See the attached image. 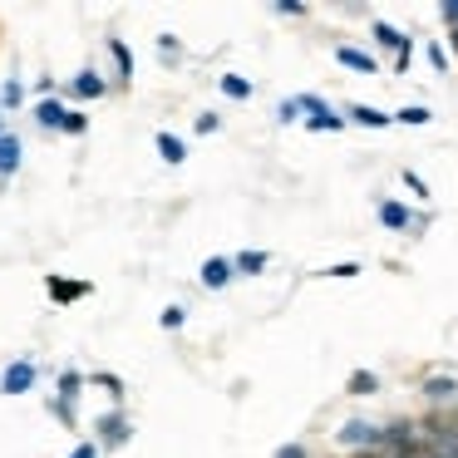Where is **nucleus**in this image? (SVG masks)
Instances as JSON below:
<instances>
[{
    "instance_id": "f257e3e1",
    "label": "nucleus",
    "mask_w": 458,
    "mask_h": 458,
    "mask_svg": "<svg viewBox=\"0 0 458 458\" xmlns=\"http://www.w3.org/2000/svg\"><path fill=\"white\" fill-rule=\"evenodd\" d=\"M379 434H385V424L379 419H340L335 434H330V444L340 448V454H379Z\"/></svg>"
},
{
    "instance_id": "f03ea898",
    "label": "nucleus",
    "mask_w": 458,
    "mask_h": 458,
    "mask_svg": "<svg viewBox=\"0 0 458 458\" xmlns=\"http://www.w3.org/2000/svg\"><path fill=\"white\" fill-rule=\"evenodd\" d=\"M419 399H424L434 414L458 409V375H424V379H419Z\"/></svg>"
},
{
    "instance_id": "7ed1b4c3",
    "label": "nucleus",
    "mask_w": 458,
    "mask_h": 458,
    "mask_svg": "<svg viewBox=\"0 0 458 458\" xmlns=\"http://www.w3.org/2000/svg\"><path fill=\"white\" fill-rule=\"evenodd\" d=\"M369 40H375L379 45V50H389V55H414V35H409V30H399V25H389V21H379V15H375V21H369Z\"/></svg>"
},
{
    "instance_id": "20e7f679",
    "label": "nucleus",
    "mask_w": 458,
    "mask_h": 458,
    "mask_svg": "<svg viewBox=\"0 0 458 458\" xmlns=\"http://www.w3.org/2000/svg\"><path fill=\"white\" fill-rule=\"evenodd\" d=\"M35 389V360H11L0 369V394H30Z\"/></svg>"
},
{
    "instance_id": "39448f33",
    "label": "nucleus",
    "mask_w": 458,
    "mask_h": 458,
    "mask_svg": "<svg viewBox=\"0 0 458 458\" xmlns=\"http://www.w3.org/2000/svg\"><path fill=\"white\" fill-rule=\"evenodd\" d=\"M94 434H99V448H123V444H129V434H133V424H129L123 409H114V414H104L99 424H94Z\"/></svg>"
},
{
    "instance_id": "423d86ee",
    "label": "nucleus",
    "mask_w": 458,
    "mask_h": 458,
    "mask_svg": "<svg viewBox=\"0 0 458 458\" xmlns=\"http://www.w3.org/2000/svg\"><path fill=\"white\" fill-rule=\"evenodd\" d=\"M345 119L355 123V129H369V133H385V129H394V114L375 109V104H345Z\"/></svg>"
},
{
    "instance_id": "0eeeda50",
    "label": "nucleus",
    "mask_w": 458,
    "mask_h": 458,
    "mask_svg": "<svg viewBox=\"0 0 458 458\" xmlns=\"http://www.w3.org/2000/svg\"><path fill=\"white\" fill-rule=\"evenodd\" d=\"M375 217H379V227H389V232H409V227H414V208H404L399 198H379L375 202Z\"/></svg>"
},
{
    "instance_id": "6e6552de",
    "label": "nucleus",
    "mask_w": 458,
    "mask_h": 458,
    "mask_svg": "<svg viewBox=\"0 0 458 458\" xmlns=\"http://www.w3.org/2000/svg\"><path fill=\"white\" fill-rule=\"evenodd\" d=\"M198 281H202V291H222V286L237 281V267H232V257H208L198 271Z\"/></svg>"
},
{
    "instance_id": "1a4fd4ad",
    "label": "nucleus",
    "mask_w": 458,
    "mask_h": 458,
    "mask_svg": "<svg viewBox=\"0 0 458 458\" xmlns=\"http://www.w3.org/2000/svg\"><path fill=\"white\" fill-rule=\"evenodd\" d=\"M335 64H345V70H355V74H379V60L369 50H360V45H335Z\"/></svg>"
},
{
    "instance_id": "9d476101",
    "label": "nucleus",
    "mask_w": 458,
    "mask_h": 458,
    "mask_svg": "<svg viewBox=\"0 0 458 458\" xmlns=\"http://www.w3.org/2000/svg\"><path fill=\"white\" fill-rule=\"evenodd\" d=\"M70 94H74V99H104V94H109V84H104L99 70H80L70 80Z\"/></svg>"
},
{
    "instance_id": "9b49d317",
    "label": "nucleus",
    "mask_w": 458,
    "mask_h": 458,
    "mask_svg": "<svg viewBox=\"0 0 458 458\" xmlns=\"http://www.w3.org/2000/svg\"><path fill=\"white\" fill-rule=\"evenodd\" d=\"M45 291H50L55 306H70V301L89 296V281H60V276H50V281H45Z\"/></svg>"
},
{
    "instance_id": "f8f14e48",
    "label": "nucleus",
    "mask_w": 458,
    "mask_h": 458,
    "mask_svg": "<svg viewBox=\"0 0 458 458\" xmlns=\"http://www.w3.org/2000/svg\"><path fill=\"white\" fill-rule=\"evenodd\" d=\"M385 389V379L375 375V369H355V375L345 379V394L350 399H369V394H379Z\"/></svg>"
},
{
    "instance_id": "ddd939ff",
    "label": "nucleus",
    "mask_w": 458,
    "mask_h": 458,
    "mask_svg": "<svg viewBox=\"0 0 458 458\" xmlns=\"http://www.w3.org/2000/svg\"><path fill=\"white\" fill-rule=\"evenodd\" d=\"M64 119H70L64 99H40L35 104V123H40V129H64Z\"/></svg>"
},
{
    "instance_id": "4468645a",
    "label": "nucleus",
    "mask_w": 458,
    "mask_h": 458,
    "mask_svg": "<svg viewBox=\"0 0 458 458\" xmlns=\"http://www.w3.org/2000/svg\"><path fill=\"white\" fill-rule=\"evenodd\" d=\"M232 267H237V276H261V271L271 267V257L261 247H247V251H237V257H232Z\"/></svg>"
},
{
    "instance_id": "2eb2a0df",
    "label": "nucleus",
    "mask_w": 458,
    "mask_h": 458,
    "mask_svg": "<svg viewBox=\"0 0 458 458\" xmlns=\"http://www.w3.org/2000/svg\"><path fill=\"white\" fill-rule=\"evenodd\" d=\"M296 109H301V123H320V119H330V104L320 99V94H296Z\"/></svg>"
},
{
    "instance_id": "dca6fc26",
    "label": "nucleus",
    "mask_w": 458,
    "mask_h": 458,
    "mask_svg": "<svg viewBox=\"0 0 458 458\" xmlns=\"http://www.w3.org/2000/svg\"><path fill=\"white\" fill-rule=\"evenodd\" d=\"M153 143H158V158H163V163H173V168H178V163L188 158V143H182L178 133H168V129H163Z\"/></svg>"
},
{
    "instance_id": "f3484780",
    "label": "nucleus",
    "mask_w": 458,
    "mask_h": 458,
    "mask_svg": "<svg viewBox=\"0 0 458 458\" xmlns=\"http://www.w3.org/2000/svg\"><path fill=\"white\" fill-rule=\"evenodd\" d=\"M217 89L227 94V99H237V104H242V99H251V94H257V84H251L247 74H222Z\"/></svg>"
},
{
    "instance_id": "a211bd4d",
    "label": "nucleus",
    "mask_w": 458,
    "mask_h": 458,
    "mask_svg": "<svg viewBox=\"0 0 458 458\" xmlns=\"http://www.w3.org/2000/svg\"><path fill=\"white\" fill-rule=\"evenodd\" d=\"M15 168H21V139L5 133V139H0V178H11Z\"/></svg>"
},
{
    "instance_id": "6ab92c4d",
    "label": "nucleus",
    "mask_w": 458,
    "mask_h": 458,
    "mask_svg": "<svg viewBox=\"0 0 458 458\" xmlns=\"http://www.w3.org/2000/svg\"><path fill=\"white\" fill-rule=\"evenodd\" d=\"M428 119H434V109H428V104H404V109L394 114V123H404V129H424Z\"/></svg>"
},
{
    "instance_id": "aec40b11",
    "label": "nucleus",
    "mask_w": 458,
    "mask_h": 458,
    "mask_svg": "<svg viewBox=\"0 0 458 458\" xmlns=\"http://www.w3.org/2000/svg\"><path fill=\"white\" fill-rule=\"evenodd\" d=\"M21 104H25V84L21 80H5V84H0V114L21 109Z\"/></svg>"
},
{
    "instance_id": "412c9836",
    "label": "nucleus",
    "mask_w": 458,
    "mask_h": 458,
    "mask_svg": "<svg viewBox=\"0 0 458 458\" xmlns=\"http://www.w3.org/2000/svg\"><path fill=\"white\" fill-rule=\"evenodd\" d=\"M80 389H84V375H80V369H64V375H60V399L70 409H74V399H80Z\"/></svg>"
},
{
    "instance_id": "4be33fe9",
    "label": "nucleus",
    "mask_w": 458,
    "mask_h": 458,
    "mask_svg": "<svg viewBox=\"0 0 458 458\" xmlns=\"http://www.w3.org/2000/svg\"><path fill=\"white\" fill-rule=\"evenodd\" d=\"M424 60L434 64V74H448V70H454V60H448V45H438V40L424 45Z\"/></svg>"
},
{
    "instance_id": "5701e85b",
    "label": "nucleus",
    "mask_w": 458,
    "mask_h": 458,
    "mask_svg": "<svg viewBox=\"0 0 458 458\" xmlns=\"http://www.w3.org/2000/svg\"><path fill=\"white\" fill-rule=\"evenodd\" d=\"M109 55H114V64H119V80H133V55H129V45H123V40H109Z\"/></svg>"
},
{
    "instance_id": "b1692460",
    "label": "nucleus",
    "mask_w": 458,
    "mask_h": 458,
    "mask_svg": "<svg viewBox=\"0 0 458 458\" xmlns=\"http://www.w3.org/2000/svg\"><path fill=\"white\" fill-rule=\"evenodd\" d=\"M271 11H276L281 21H306V15H310V5H306V0H276Z\"/></svg>"
},
{
    "instance_id": "393cba45",
    "label": "nucleus",
    "mask_w": 458,
    "mask_h": 458,
    "mask_svg": "<svg viewBox=\"0 0 458 458\" xmlns=\"http://www.w3.org/2000/svg\"><path fill=\"white\" fill-rule=\"evenodd\" d=\"M399 182H404V188H409V192H414V198H419V202H428V198H434V192H428V182H424V178H419V173H414V168H399Z\"/></svg>"
},
{
    "instance_id": "a878e982",
    "label": "nucleus",
    "mask_w": 458,
    "mask_h": 458,
    "mask_svg": "<svg viewBox=\"0 0 458 458\" xmlns=\"http://www.w3.org/2000/svg\"><path fill=\"white\" fill-rule=\"evenodd\" d=\"M182 320H188V306H168V310L158 316V326H163V330H182Z\"/></svg>"
},
{
    "instance_id": "bb28decb",
    "label": "nucleus",
    "mask_w": 458,
    "mask_h": 458,
    "mask_svg": "<svg viewBox=\"0 0 458 458\" xmlns=\"http://www.w3.org/2000/svg\"><path fill=\"white\" fill-rule=\"evenodd\" d=\"M320 276H330V281H350V276H360V261H340V267L320 271Z\"/></svg>"
},
{
    "instance_id": "cd10ccee",
    "label": "nucleus",
    "mask_w": 458,
    "mask_h": 458,
    "mask_svg": "<svg viewBox=\"0 0 458 458\" xmlns=\"http://www.w3.org/2000/svg\"><path fill=\"white\" fill-rule=\"evenodd\" d=\"M271 458H310V448L301 444V438H291V444H281V448H276V454H271Z\"/></svg>"
},
{
    "instance_id": "c85d7f7f",
    "label": "nucleus",
    "mask_w": 458,
    "mask_h": 458,
    "mask_svg": "<svg viewBox=\"0 0 458 458\" xmlns=\"http://www.w3.org/2000/svg\"><path fill=\"white\" fill-rule=\"evenodd\" d=\"M276 123H301V109H296V99H281V104H276Z\"/></svg>"
},
{
    "instance_id": "c756f323",
    "label": "nucleus",
    "mask_w": 458,
    "mask_h": 458,
    "mask_svg": "<svg viewBox=\"0 0 458 458\" xmlns=\"http://www.w3.org/2000/svg\"><path fill=\"white\" fill-rule=\"evenodd\" d=\"M438 21H444V30H458V0H444V5H438Z\"/></svg>"
},
{
    "instance_id": "7c9ffc66",
    "label": "nucleus",
    "mask_w": 458,
    "mask_h": 458,
    "mask_svg": "<svg viewBox=\"0 0 458 458\" xmlns=\"http://www.w3.org/2000/svg\"><path fill=\"white\" fill-rule=\"evenodd\" d=\"M198 133H217L222 129V114H198V123H192Z\"/></svg>"
},
{
    "instance_id": "2f4dec72",
    "label": "nucleus",
    "mask_w": 458,
    "mask_h": 458,
    "mask_svg": "<svg viewBox=\"0 0 458 458\" xmlns=\"http://www.w3.org/2000/svg\"><path fill=\"white\" fill-rule=\"evenodd\" d=\"M94 385H104L114 399H123V379H119V375H94Z\"/></svg>"
},
{
    "instance_id": "473e14b6",
    "label": "nucleus",
    "mask_w": 458,
    "mask_h": 458,
    "mask_svg": "<svg viewBox=\"0 0 458 458\" xmlns=\"http://www.w3.org/2000/svg\"><path fill=\"white\" fill-rule=\"evenodd\" d=\"M84 129H89V119H84L80 109H70V119H64V129H60V133H84Z\"/></svg>"
},
{
    "instance_id": "72a5a7b5",
    "label": "nucleus",
    "mask_w": 458,
    "mask_h": 458,
    "mask_svg": "<svg viewBox=\"0 0 458 458\" xmlns=\"http://www.w3.org/2000/svg\"><path fill=\"white\" fill-rule=\"evenodd\" d=\"M158 50L163 60H178V35H158Z\"/></svg>"
},
{
    "instance_id": "f704fd0d",
    "label": "nucleus",
    "mask_w": 458,
    "mask_h": 458,
    "mask_svg": "<svg viewBox=\"0 0 458 458\" xmlns=\"http://www.w3.org/2000/svg\"><path fill=\"white\" fill-rule=\"evenodd\" d=\"M70 458H99V444H74Z\"/></svg>"
},
{
    "instance_id": "c9c22d12",
    "label": "nucleus",
    "mask_w": 458,
    "mask_h": 458,
    "mask_svg": "<svg viewBox=\"0 0 458 458\" xmlns=\"http://www.w3.org/2000/svg\"><path fill=\"white\" fill-rule=\"evenodd\" d=\"M409 64H414V55H394V60H389V70H394V74H409Z\"/></svg>"
},
{
    "instance_id": "e433bc0d",
    "label": "nucleus",
    "mask_w": 458,
    "mask_h": 458,
    "mask_svg": "<svg viewBox=\"0 0 458 458\" xmlns=\"http://www.w3.org/2000/svg\"><path fill=\"white\" fill-rule=\"evenodd\" d=\"M0 139H5V114H0Z\"/></svg>"
}]
</instances>
